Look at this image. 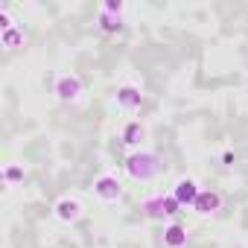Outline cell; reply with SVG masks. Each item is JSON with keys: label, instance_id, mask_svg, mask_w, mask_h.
Masks as SVG:
<instances>
[{"label": "cell", "instance_id": "11", "mask_svg": "<svg viewBox=\"0 0 248 248\" xmlns=\"http://www.w3.org/2000/svg\"><path fill=\"white\" fill-rule=\"evenodd\" d=\"M0 44H3L6 50H18V47H24V44H27V32H24V27L3 30V32H0Z\"/></svg>", "mask_w": 248, "mask_h": 248}, {"label": "cell", "instance_id": "17", "mask_svg": "<svg viewBox=\"0 0 248 248\" xmlns=\"http://www.w3.org/2000/svg\"><path fill=\"white\" fill-rule=\"evenodd\" d=\"M222 164H225V167H233V164H236V155H233V152H222Z\"/></svg>", "mask_w": 248, "mask_h": 248}, {"label": "cell", "instance_id": "14", "mask_svg": "<svg viewBox=\"0 0 248 248\" xmlns=\"http://www.w3.org/2000/svg\"><path fill=\"white\" fill-rule=\"evenodd\" d=\"M164 210H167V219H172V216H178L184 207H181V202L170 193V196H164Z\"/></svg>", "mask_w": 248, "mask_h": 248}, {"label": "cell", "instance_id": "6", "mask_svg": "<svg viewBox=\"0 0 248 248\" xmlns=\"http://www.w3.org/2000/svg\"><path fill=\"white\" fill-rule=\"evenodd\" d=\"M199 193H202V187H199L196 178H178L175 187H172V196L181 202V207H193L196 199H199Z\"/></svg>", "mask_w": 248, "mask_h": 248}, {"label": "cell", "instance_id": "5", "mask_svg": "<svg viewBox=\"0 0 248 248\" xmlns=\"http://www.w3.org/2000/svg\"><path fill=\"white\" fill-rule=\"evenodd\" d=\"M114 99H117V108H123V111H140V105H143L140 88H138V85H129V82L117 88Z\"/></svg>", "mask_w": 248, "mask_h": 248}, {"label": "cell", "instance_id": "9", "mask_svg": "<svg viewBox=\"0 0 248 248\" xmlns=\"http://www.w3.org/2000/svg\"><path fill=\"white\" fill-rule=\"evenodd\" d=\"M187 242H190V233H187L184 225L170 222V225L164 228V245H167V248H187Z\"/></svg>", "mask_w": 248, "mask_h": 248}, {"label": "cell", "instance_id": "10", "mask_svg": "<svg viewBox=\"0 0 248 248\" xmlns=\"http://www.w3.org/2000/svg\"><path fill=\"white\" fill-rule=\"evenodd\" d=\"M140 210L146 213V219H155V222H164L167 219V210H164V196H146Z\"/></svg>", "mask_w": 248, "mask_h": 248}, {"label": "cell", "instance_id": "8", "mask_svg": "<svg viewBox=\"0 0 248 248\" xmlns=\"http://www.w3.org/2000/svg\"><path fill=\"white\" fill-rule=\"evenodd\" d=\"M219 207H222V196H219L216 190H202L199 199H196V204H193V210H196L199 216H210V213H216Z\"/></svg>", "mask_w": 248, "mask_h": 248}, {"label": "cell", "instance_id": "7", "mask_svg": "<svg viewBox=\"0 0 248 248\" xmlns=\"http://www.w3.org/2000/svg\"><path fill=\"white\" fill-rule=\"evenodd\" d=\"M143 138H146V129H143L140 120H129L126 126H123V132H120L123 146H129V149H138L143 143Z\"/></svg>", "mask_w": 248, "mask_h": 248}, {"label": "cell", "instance_id": "16", "mask_svg": "<svg viewBox=\"0 0 248 248\" xmlns=\"http://www.w3.org/2000/svg\"><path fill=\"white\" fill-rule=\"evenodd\" d=\"M12 27H18L15 18H12V12H9L6 6H0V32H3V30H12Z\"/></svg>", "mask_w": 248, "mask_h": 248}, {"label": "cell", "instance_id": "1", "mask_svg": "<svg viewBox=\"0 0 248 248\" xmlns=\"http://www.w3.org/2000/svg\"><path fill=\"white\" fill-rule=\"evenodd\" d=\"M123 167H126L129 178H135V181H155L164 172V158L158 152L138 149V152H132L126 158V164H123Z\"/></svg>", "mask_w": 248, "mask_h": 248}, {"label": "cell", "instance_id": "2", "mask_svg": "<svg viewBox=\"0 0 248 248\" xmlns=\"http://www.w3.org/2000/svg\"><path fill=\"white\" fill-rule=\"evenodd\" d=\"M53 93H56V99H59V102L73 105V102H79V99H82L85 85H82V79H79L76 73H59V76H56V82H53Z\"/></svg>", "mask_w": 248, "mask_h": 248}, {"label": "cell", "instance_id": "13", "mask_svg": "<svg viewBox=\"0 0 248 248\" xmlns=\"http://www.w3.org/2000/svg\"><path fill=\"white\" fill-rule=\"evenodd\" d=\"M3 181H6V184L24 181V167H21V164H6V167H3Z\"/></svg>", "mask_w": 248, "mask_h": 248}, {"label": "cell", "instance_id": "3", "mask_svg": "<svg viewBox=\"0 0 248 248\" xmlns=\"http://www.w3.org/2000/svg\"><path fill=\"white\" fill-rule=\"evenodd\" d=\"M93 196H96L99 202H117V199L123 196V184H120V178H117L114 172H102V175H96V178H93Z\"/></svg>", "mask_w": 248, "mask_h": 248}, {"label": "cell", "instance_id": "15", "mask_svg": "<svg viewBox=\"0 0 248 248\" xmlns=\"http://www.w3.org/2000/svg\"><path fill=\"white\" fill-rule=\"evenodd\" d=\"M102 12H108V15H123V12H126V3H123V0H105V3H102Z\"/></svg>", "mask_w": 248, "mask_h": 248}, {"label": "cell", "instance_id": "12", "mask_svg": "<svg viewBox=\"0 0 248 248\" xmlns=\"http://www.w3.org/2000/svg\"><path fill=\"white\" fill-rule=\"evenodd\" d=\"M96 24H99V30H102V32H120V30H123V15H108V12H102V9H99Z\"/></svg>", "mask_w": 248, "mask_h": 248}, {"label": "cell", "instance_id": "4", "mask_svg": "<svg viewBox=\"0 0 248 248\" xmlns=\"http://www.w3.org/2000/svg\"><path fill=\"white\" fill-rule=\"evenodd\" d=\"M82 202L79 199H73V196H62L56 204H53V213H56V219L59 222H64V225H73V222H79L82 219Z\"/></svg>", "mask_w": 248, "mask_h": 248}]
</instances>
